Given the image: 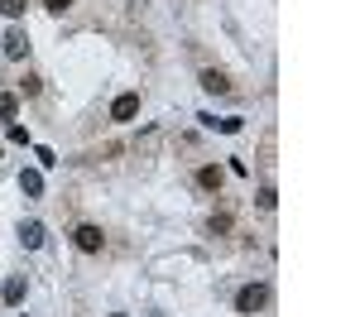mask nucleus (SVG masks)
<instances>
[{
	"mask_svg": "<svg viewBox=\"0 0 360 317\" xmlns=\"http://www.w3.org/2000/svg\"><path fill=\"white\" fill-rule=\"evenodd\" d=\"M19 193H24V198H44V173H39V169H24V173H19Z\"/></svg>",
	"mask_w": 360,
	"mask_h": 317,
	"instance_id": "5",
	"label": "nucleus"
},
{
	"mask_svg": "<svg viewBox=\"0 0 360 317\" xmlns=\"http://www.w3.org/2000/svg\"><path fill=\"white\" fill-rule=\"evenodd\" d=\"M197 188H207V193H221V169H216V164L197 169Z\"/></svg>",
	"mask_w": 360,
	"mask_h": 317,
	"instance_id": "9",
	"label": "nucleus"
},
{
	"mask_svg": "<svg viewBox=\"0 0 360 317\" xmlns=\"http://www.w3.org/2000/svg\"><path fill=\"white\" fill-rule=\"evenodd\" d=\"M202 87H207V92H216V97H226V92H231V77H226V73H216V68H207V73H202Z\"/></svg>",
	"mask_w": 360,
	"mask_h": 317,
	"instance_id": "7",
	"label": "nucleus"
},
{
	"mask_svg": "<svg viewBox=\"0 0 360 317\" xmlns=\"http://www.w3.org/2000/svg\"><path fill=\"white\" fill-rule=\"evenodd\" d=\"M15 115H19V102L10 92H0V120H15Z\"/></svg>",
	"mask_w": 360,
	"mask_h": 317,
	"instance_id": "11",
	"label": "nucleus"
},
{
	"mask_svg": "<svg viewBox=\"0 0 360 317\" xmlns=\"http://www.w3.org/2000/svg\"><path fill=\"white\" fill-rule=\"evenodd\" d=\"M10 140H15V144H34V140H29V130H24V125H10Z\"/></svg>",
	"mask_w": 360,
	"mask_h": 317,
	"instance_id": "13",
	"label": "nucleus"
},
{
	"mask_svg": "<svg viewBox=\"0 0 360 317\" xmlns=\"http://www.w3.org/2000/svg\"><path fill=\"white\" fill-rule=\"evenodd\" d=\"M265 303H269V289H265V284H245V289L236 294V313H245V317H255Z\"/></svg>",
	"mask_w": 360,
	"mask_h": 317,
	"instance_id": "1",
	"label": "nucleus"
},
{
	"mask_svg": "<svg viewBox=\"0 0 360 317\" xmlns=\"http://www.w3.org/2000/svg\"><path fill=\"white\" fill-rule=\"evenodd\" d=\"M274 202H278V193H274V188H260V207L274 211Z\"/></svg>",
	"mask_w": 360,
	"mask_h": 317,
	"instance_id": "12",
	"label": "nucleus"
},
{
	"mask_svg": "<svg viewBox=\"0 0 360 317\" xmlns=\"http://www.w3.org/2000/svg\"><path fill=\"white\" fill-rule=\"evenodd\" d=\"M44 5H48L53 15H63V10H73V0H44Z\"/></svg>",
	"mask_w": 360,
	"mask_h": 317,
	"instance_id": "16",
	"label": "nucleus"
},
{
	"mask_svg": "<svg viewBox=\"0 0 360 317\" xmlns=\"http://www.w3.org/2000/svg\"><path fill=\"white\" fill-rule=\"evenodd\" d=\"M73 245H77L82 255H96V250L106 245V236H101V226H91V221H82V226L73 231Z\"/></svg>",
	"mask_w": 360,
	"mask_h": 317,
	"instance_id": "2",
	"label": "nucleus"
},
{
	"mask_svg": "<svg viewBox=\"0 0 360 317\" xmlns=\"http://www.w3.org/2000/svg\"><path fill=\"white\" fill-rule=\"evenodd\" d=\"M0 48H5V58H24V53H29V34H24V29H5Z\"/></svg>",
	"mask_w": 360,
	"mask_h": 317,
	"instance_id": "4",
	"label": "nucleus"
},
{
	"mask_svg": "<svg viewBox=\"0 0 360 317\" xmlns=\"http://www.w3.org/2000/svg\"><path fill=\"white\" fill-rule=\"evenodd\" d=\"M211 231H216V236H226V231H231V216H226V211H221V216H211Z\"/></svg>",
	"mask_w": 360,
	"mask_h": 317,
	"instance_id": "15",
	"label": "nucleus"
},
{
	"mask_svg": "<svg viewBox=\"0 0 360 317\" xmlns=\"http://www.w3.org/2000/svg\"><path fill=\"white\" fill-rule=\"evenodd\" d=\"M111 317H130V313H111Z\"/></svg>",
	"mask_w": 360,
	"mask_h": 317,
	"instance_id": "17",
	"label": "nucleus"
},
{
	"mask_svg": "<svg viewBox=\"0 0 360 317\" xmlns=\"http://www.w3.org/2000/svg\"><path fill=\"white\" fill-rule=\"evenodd\" d=\"M34 154H39V164H44V169H48V164H58V159H53V149H48V144H34Z\"/></svg>",
	"mask_w": 360,
	"mask_h": 317,
	"instance_id": "14",
	"label": "nucleus"
},
{
	"mask_svg": "<svg viewBox=\"0 0 360 317\" xmlns=\"http://www.w3.org/2000/svg\"><path fill=\"white\" fill-rule=\"evenodd\" d=\"M24 289H29V284H24V274H10V279H5V284H0V298H5V303H10V308H15V303H19V298H24Z\"/></svg>",
	"mask_w": 360,
	"mask_h": 317,
	"instance_id": "6",
	"label": "nucleus"
},
{
	"mask_svg": "<svg viewBox=\"0 0 360 317\" xmlns=\"http://www.w3.org/2000/svg\"><path fill=\"white\" fill-rule=\"evenodd\" d=\"M140 115V92H120L115 102H111V120H120V125H130Z\"/></svg>",
	"mask_w": 360,
	"mask_h": 317,
	"instance_id": "3",
	"label": "nucleus"
},
{
	"mask_svg": "<svg viewBox=\"0 0 360 317\" xmlns=\"http://www.w3.org/2000/svg\"><path fill=\"white\" fill-rule=\"evenodd\" d=\"M44 236H48V231H44L39 221H24V226H19V240H24V250H39V245H44Z\"/></svg>",
	"mask_w": 360,
	"mask_h": 317,
	"instance_id": "8",
	"label": "nucleus"
},
{
	"mask_svg": "<svg viewBox=\"0 0 360 317\" xmlns=\"http://www.w3.org/2000/svg\"><path fill=\"white\" fill-rule=\"evenodd\" d=\"M24 10H29V0H0V15H5V19H19Z\"/></svg>",
	"mask_w": 360,
	"mask_h": 317,
	"instance_id": "10",
	"label": "nucleus"
}]
</instances>
